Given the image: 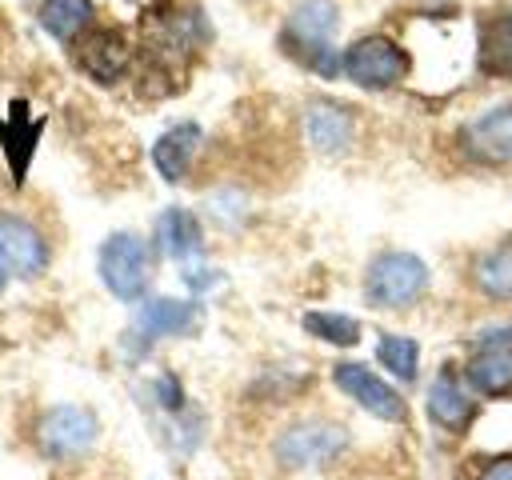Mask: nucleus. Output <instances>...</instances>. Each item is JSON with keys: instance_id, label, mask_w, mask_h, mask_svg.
<instances>
[{"instance_id": "obj_19", "label": "nucleus", "mask_w": 512, "mask_h": 480, "mask_svg": "<svg viewBox=\"0 0 512 480\" xmlns=\"http://www.w3.org/2000/svg\"><path fill=\"white\" fill-rule=\"evenodd\" d=\"M88 20H92V0H44L40 8V24L56 40H72Z\"/></svg>"}, {"instance_id": "obj_1", "label": "nucleus", "mask_w": 512, "mask_h": 480, "mask_svg": "<svg viewBox=\"0 0 512 480\" xmlns=\"http://www.w3.org/2000/svg\"><path fill=\"white\" fill-rule=\"evenodd\" d=\"M336 24H340V8H336V0H304V4H296V12L288 16V24H284V48L288 52H296L300 60H308L320 76H336L340 68V60L332 56V32H336Z\"/></svg>"}, {"instance_id": "obj_11", "label": "nucleus", "mask_w": 512, "mask_h": 480, "mask_svg": "<svg viewBox=\"0 0 512 480\" xmlns=\"http://www.w3.org/2000/svg\"><path fill=\"white\" fill-rule=\"evenodd\" d=\"M200 144H204V128H200V124L184 120V124L168 128V132L152 144V164H156V172H160L168 184L184 180L188 168H192V160H196V152H200Z\"/></svg>"}, {"instance_id": "obj_4", "label": "nucleus", "mask_w": 512, "mask_h": 480, "mask_svg": "<svg viewBox=\"0 0 512 480\" xmlns=\"http://www.w3.org/2000/svg\"><path fill=\"white\" fill-rule=\"evenodd\" d=\"M340 68L360 88H392L408 76V52L388 36H360L348 44Z\"/></svg>"}, {"instance_id": "obj_2", "label": "nucleus", "mask_w": 512, "mask_h": 480, "mask_svg": "<svg viewBox=\"0 0 512 480\" xmlns=\"http://www.w3.org/2000/svg\"><path fill=\"white\" fill-rule=\"evenodd\" d=\"M152 252L148 240L136 232H112L100 244V280L116 300H140L148 292Z\"/></svg>"}, {"instance_id": "obj_21", "label": "nucleus", "mask_w": 512, "mask_h": 480, "mask_svg": "<svg viewBox=\"0 0 512 480\" xmlns=\"http://www.w3.org/2000/svg\"><path fill=\"white\" fill-rule=\"evenodd\" d=\"M380 364L396 376V380H416V364H420V348L412 336H384L376 348Z\"/></svg>"}, {"instance_id": "obj_13", "label": "nucleus", "mask_w": 512, "mask_h": 480, "mask_svg": "<svg viewBox=\"0 0 512 480\" xmlns=\"http://www.w3.org/2000/svg\"><path fill=\"white\" fill-rule=\"evenodd\" d=\"M428 416H432L440 428H448V432H460V428H468V424H472L476 404H472L468 388L456 380V372H452V368L436 372V380L428 384Z\"/></svg>"}, {"instance_id": "obj_16", "label": "nucleus", "mask_w": 512, "mask_h": 480, "mask_svg": "<svg viewBox=\"0 0 512 480\" xmlns=\"http://www.w3.org/2000/svg\"><path fill=\"white\" fill-rule=\"evenodd\" d=\"M156 240L160 248L176 260V264H192L200 260V244H204V232H200V220L188 212V208H168L156 224Z\"/></svg>"}, {"instance_id": "obj_10", "label": "nucleus", "mask_w": 512, "mask_h": 480, "mask_svg": "<svg viewBox=\"0 0 512 480\" xmlns=\"http://www.w3.org/2000/svg\"><path fill=\"white\" fill-rule=\"evenodd\" d=\"M304 132H308V140H312L316 152L336 156V152H344V148L352 144L356 120H352L348 108H340V104H332V100H312V104L304 108Z\"/></svg>"}, {"instance_id": "obj_8", "label": "nucleus", "mask_w": 512, "mask_h": 480, "mask_svg": "<svg viewBox=\"0 0 512 480\" xmlns=\"http://www.w3.org/2000/svg\"><path fill=\"white\" fill-rule=\"evenodd\" d=\"M464 148L480 164H512V104H496L464 128Z\"/></svg>"}, {"instance_id": "obj_25", "label": "nucleus", "mask_w": 512, "mask_h": 480, "mask_svg": "<svg viewBox=\"0 0 512 480\" xmlns=\"http://www.w3.org/2000/svg\"><path fill=\"white\" fill-rule=\"evenodd\" d=\"M0 288H4V272H0Z\"/></svg>"}, {"instance_id": "obj_7", "label": "nucleus", "mask_w": 512, "mask_h": 480, "mask_svg": "<svg viewBox=\"0 0 512 480\" xmlns=\"http://www.w3.org/2000/svg\"><path fill=\"white\" fill-rule=\"evenodd\" d=\"M96 432H100V424L88 408L60 404V408H48L40 420V448L48 456H80L92 448Z\"/></svg>"}, {"instance_id": "obj_22", "label": "nucleus", "mask_w": 512, "mask_h": 480, "mask_svg": "<svg viewBox=\"0 0 512 480\" xmlns=\"http://www.w3.org/2000/svg\"><path fill=\"white\" fill-rule=\"evenodd\" d=\"M156 396H160V404H164L168 412H180V404H184L176 376H160V380H156Z\"/></svg>"}, {"instance_id": "obj_6", "label": "nucleus", "mask_w": 512, "mask_h": 480, "mask_svg": "<svg viewBox=\"0 0 512 480\" xmlns=\"http://www.w3.org/2000/svg\"><path fill=\"white\" fill-rule=\"evenodd\" d=\"M332 380L340 384V392H348V396H352L360 408H368L372 416L392 420V424H404V420H408V404H404V396H400L392 384H384L372 368L348 360V364H336Z\"/></svg>"}, {"instance_id": "obj_3", "label": "nucleus", "mask_w": 512, "mask_h": 480, "mask_svg": "<svg viewBox=\"0 0 512 480\" xmlns=\"http://www.w3.org/2000/svg\"><path fill=\"white\" fill-rule=\"evenodd\" d=\"M424 288H428V268L412 252H384L368 264L364 276V292L380 308H408L424 296Z\"/></svg>"}, {"instance_id": "obj_23", "label": "nucleus", "mask_w": 512, "mask_h": 480, "mask_svg": "<svg viewBox=\"0 0 512 480\" xmlns=\"http://www.w3.org/2000/svg\"><path fill=\"white\" fill-rule=\"evenodd\" d=\"M476 480H512V456H496V460H488V464L480 468Z\"/></svg>"}, {"instance_id": "obj_15", "label": "nucleus", "mask_w": 512, "mask_h": 480, "mask_svg": "<svg viewBox=\"0 0 512 480\" xmlns=\"http://www.w3.org/2000/svg\"><path fill=\"white\" fill-rule=\"evenodd\" d=\"M480 68L496 80H512V8L480 20Z\"/></svg>"}, {"instance_id": "obj_14", "label": "nucleus", "mask_w": 512, "mask_h": 480, "mask_svg": "<svg viewBox=\"0 0 512 480\" xmlns=\"http://www.w3.org/2000/svg\"><path fill=\"white\" fill-rule=\"evenodd\" d=\"M200 320V308L192 300H172V296H156L136 312V328L144 336H180L192 332Z\"/></svg>"}, {"instance_id": "obj_17", "label": "nucleus", "mask_w": 512, "mask_h": 480, "mask_svg": "<svg viewBox=\"0 0 512 480\" xmlns=\"http://www.w3.org/2000/svg\"><path fill=\"white\" fill-rule=\"evenodd\" d=\"M468 384L484 396L512 392V348H476L468 360Z\"/></svg>"}, {"instance_id": "obj_12", "label": "nucleus", "mask_w": 512, "mask_h": 480, "mask_svg": "<svg viewBox=\"0 0 512 480\" xmlns=\"http://www.w3.org/2000/svg\"><path fill=\"white\" fill-rule=\"evenodd\" d=\"M76 60H80V68H84L92 80L112 84V80L132 64V48H128V40H124L120 32L100 28V32H92V36L80 44Z\"/></svg>"}, {"instance_id": "obj_9", "label": "nucleus", "mask_w": 512, "mask_h": 480, "mask_svg": "<svg viewBox=\"0 0 512 480\" xmlns=\"http://www.w3.org/2000/svg\"><path fill=\"white\" fill-rule=\"evenodd\" d=\"M0 264H8L16 276L44 272V264H48L44 236L20 216H0Z\"/></svg>"}, {"instance_id": "obj_18", "label": "nucleus", "mask_w": 512, "mask_h": 480, "mask_svg": "<svg viewBox=\"0 0 512 480\" xmlns=\"http://www.w3.org/2000/svg\"><path fill=\"white\" fill-rule=\"evenodd\" d=\"M476 276V288L488 296V300H504L512 304V248H496V252H484L472 268Z\"/></svg>"}, {"instance_id": "obj_24", "label": "nucleus", "mask_w": 512, "mask_h": 480, "mask_svg": "<svg viewBox=\"0 0 512 480\" xmlns=\"http://www.w3.org/2000/svg\"><path fill=\"white\" fill-rule=\"evenodd\" d=\"M476 344H480V348H512V324L480 332V340H476Z\"/></svg>"}, {"instance_id": "obj_5", "label": "nucleus", "mask_w": 512, "mask_h": 480, "mask_svg": "<svg viewBox=\"0 0 512 480\" xmlns=\"http://www.w3.org/2000/svg\"><path fill=\"white\" fill-rule=\"evenodd\" d=\"M348 432L332 420H308V424H292L276 436V460L288 468H308V464H324L336 452H344Z\"/></svg>"}, {"instance_id": "obj_20", "label": "nucleus", "mask_w": 512, "mask_h": 480, "mask_svg": "<svg viewBox=\"0 0 512 480\" xmlns=\"http://www.w3.org/2000/svg\"><path fill=\"white\" fill-rule=\"evenodd\" d=\"M304 328H308L312 336L336 344V348H352V344L360 340V320H352V316H344V312H308V316H304Z\"/></svg>"}]
</instances>
